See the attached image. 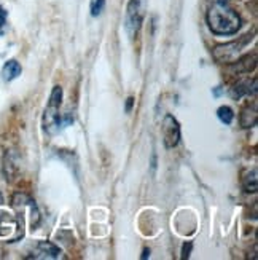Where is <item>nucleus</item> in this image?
<instances>
[{
  "label": "nucleus",
  "instance_id": "dca6fc26",
  "mask_svg": "<svg viewBox=\"0 0 258 260\" xmlns=\"http://www.w3.org/2000/svg\"><path fill=\"white\" fill-rule=\"evenodd\" d=\"M5 19H7V13H5V10L0 7V29L5 26Z\"/></svg>",
  "mask_w": 258,
  "mask_h": 260
},
{
  "label": "nucleus",
  "instance_id": "f3484780",
  "mask_svg": "<svg viewBox=\"0 0 258 260\" xmlns=\"http://www.w3.org/2000/svg\"><path fill=\"white\" fill-rule=\"evenodd\" d=\"M132 104H134V98H128V101H126V112H131Z\"/></svg>",
  "mask_w": 258,
  "mask_h": 260
},
{
  "label": "nucleus",
  "instance_id": "9d476101",
  "mask_svg": "<svg viewBox=\"0 0 258 260\" xmlns=\"http://www.w3.org/2000/svg\"><path fill=\"white\" fill-rule=\"evenodd\" d=\"M21 72H22L21 64L15 59H10L5 62L4 69H2V78L5 82H11V80H15L16 77H19Z\"/></svg>",
  "mask_w": 258,
  "mask_h": 260
},
{
  "label": "nucleus",
  "instance_id": "2eb2a0df",
  "mask_svg": "<svg viewBox=\"0 0 258 260\" xmlns=\"http://www.w3.org/2000/svg\"><path fill=\"white\" fill-rule=\"evenodd\" d=\"M192 249H193V244L192 243H185L183 244V247H182V258H188L190 257V252H192Z\"/></svg>",
  "mask_w": 258,
  "mask_h": 260
},
{
  "label": "nucleus",
  "instance_id": "20e7f679",
  "mask_svg": "<svg viewBox=\"0 0 258 260\" xmlns=\"http://www.w3.org/2000/svg\"><path fill=\"white\" fill-rule=\"evenodd\" d=\"M145 13H147V0H129L125 21V29L129 39H134L139 34Z\"/></svg>",
  "mask_w": 258,
  "mask_h": 260
},
{
  "label": "nucleus",
  "instance_id": "6ab92c4d",
  "mask_svg": "<svg viewBox=\"0 0 258 260\" xmlns=\"http://www.w3.org/2000/svg\"><path fill=\"white\" fill-rule=\"evenodd\" d=\"M212 4H217V2H223V4H228V0H210Z\"/></svg>",
  "mask_w": 258,
  "mask_h": 260
},
{
  "label": "nucleus",
  "instance_id": "0eeeda50",
  "mask_svg": "<svg viewBox=\"0 0 258 260\" xmlns=\"http://www.w3.org/2000/svg\"><path fill=\"white\" fill-rule=\"evenodd\" d=\"M256 86H258V80L256 78H252V80H242L238 85H234V88L231 89V96L234 99H241L244 96H255L256 94Z\"/></svg>",
  "mask_w": 258,
  "mask_h": 260
},
{
  "label": "nucleus",
  "instance_id": "1a4fd4ad",
  "mask_svg": "<svg viewBox=\"0 0 258 260\" xmlns=\"http://www.w3.org/2000/svg\"><path fill=\"white\" fill-rule=\"evenodd\" d=\"M256 118H258V114H256V103H253L252 106H247L242 112H241V126L244 129H249V128H253L256 125Z\"/></svg>",
  "mask_w": 258,
  "mask_h": 260
},
{
  "label": "nucleus",
  "instance_id": "7ed1b4c3",
  "mask_svg": "<svg viewBox=\"0 0 258 260\" xmlns=\"http://www.w3.org/2000/svg\"><path fill=\"white\" fill-rule=\"evenodd\" d=\"M253 37H255V32L247 34V36H244L242 39L230 42L227 45H218V47L214 48L212 54H214L215 61L231 64V62H234L236 59H239V54L242 53V50H245V47H247V45L250 43V40Z\"/></svg>",
  "mask_w": 258,
  "mask_h": 260
},
{
  "label": "nucleus",
  "instance_id": "39448f33",
  "mask_svg": "<svg viewBox=\"0 0 258 260\" xmlns=\"http://www.w3.org/2000/svg\"><path fill=\"white\" fill-rule=\"evenodd\" d=\"M161 134H163V142L166 149H174V147H177L178 142H180V138H182L180 125H178L175 117H172L171 114H166L163 118Z\"/></svg>",
  "mask_w": 258,
  "mask_h": 260
},
{
  "label": "nucleus",
  "instance_id": "f8f14e48",
  "mask_svg": "<svg viewBox=\"0 0 258 260\" xmlns=\"http://www.w3.org/2000/svg\"><path fill=\"white\" fill-rule=\"evenodd\" d=\"M242 188L247 191V193H256V190H258L256 169H252L250 173L245 174V177L242 179Z\"/></svg>",
  "mask_w": 258,
  "mask_h": 260
},
{
  "label": "nucleus",
  "instance_id": "a211bd4d",
  "mask_svg": "<svg viewBox=\"0 0 258 260\" xmlns=\"http://www.w3.org/2000/svg\"><path fill=\"white\" fill-rule=\"evenodd\" d=\"M147 257H150V249H143L142 258H147Z\"/></svg>",
  "mask_w": 258,
  "mask_h": 260
},
{
  "label": "nucleus",
  "instance_id": "ddd939ff",
  "mask_svg": "<svg viewBox=\"0 0 258 260\" xmlns=\"http://www.w3.org/2000/svg\"><path fill=\"white\" fill-rule=\"evenodd\" d=\"M217 117L220 118L222 123H225V125H231V121L234 118V112L231 107L228 106H222L218 110H217Z\"/></svg>",
  "mask_w": 258,
  "mask_h": 260
},
{
  "label": "nucleus",
  "instance_id": "aec40b11",
  "mask_svg": "<svg viewBox=\"0 0 258 260\" xmlns=\"http://www.w3.org/2000/svg\"><path fill=\"white\" fill-rule=\"evenodd\" d=\"M2 203H4V195L0 193V205H2Z\"/></svg>",
  "mask_w": 258,
  "mask_h": 260
},
{
  "label": "nucleus",
  "instance_id": "f03ea898",
  "mask_svg": "<svg viewBox=\"0 0 258 260\" xmlns=\"http://www.w3.org/2000/svg\"><path fill=\"white\" fill-rule=\"evenodd\" d=\"M62 104V88L54 86L50 94L48 106L45 109L43 114V129L48 134H54L61 128V115H59V107Z\"/></svg>",
  "mask_w": 258,
  "mask_h": 260
},
{
  "label": "nucleus",
  "instance_id": "6e6552de",
  "mask_svg": "<svg viewBox=\"0 0 258 260\" xmlns=\"http://www.w3.org/2000/svg\"><path fill=\"white\" fill-rule=\"evenodd\" d=\"M256 67V54H247L244 58H239L234 62H231V71L236 74H247L252 72Z\"/></svg>",
  "mask_w": 258,
  "mask_h": 260
},
{
  "label": "nucleus",
  "instance_id": "f257e3e1",
  "mask_svg": "<svg viewBox=\"0 0 258 260\" xmlns=\"http://www.w3.org/2000/svg\"><path fill=\"white\" fill-rule=\"evenodd\" d=\"M209 29L215 36H234L241 29V16L228 4H212L207 11Z\"/></svg>",
  "mask_w": 258,
  "mask_h": 260
},
{
  "label": "nucleus",
  "instance_id": "4468645a",
  "mask_svg": "<svg viewBox=\"0 0 258 260\" xmlns=\"http://www.w3.org/2000/svg\"><path fill=\"white\" fill-rule=\"evenodd\" d=\"M104 7H105V0H91V4H89L91 15L93 16H99L100 13H102Z\"/></svg>",
  "mask_w": 258,
  "mask_h": 260
},
{
  "label": "nucleus",
  "instance_id": "423d86ee",
  "mask_svg": "<svg viewBox=\"0 0 258 260\" xmlns=\"http://www.w3.org/2000/svg\"><path fill=\"white\" fill-rule=\"evenodd\" d=\"M61 257H62V252L58 246H54L53 243H48V241H40L27 258L43 260V258H61Z\"/></svg>",
  "mask_w": 258,
  "mask_h": 260
},
{
  "label": "nucleus",
  "instance_id": "9b49d317",
  "mask_svg": "<svg viewBox=\"0 0 258 260\" xmlns=\"http://www.w3.org/2000/svg\"><path fill=\"white\" fill-rule=\"evenodd\" d=\"M4 173L7 176V180H13L15 176L19 173V165L16 163L15 153H7L5 160H4Z\"/></svg>",
  "mask_w": 258,
  "mask_h": 260
}]
</instances>
